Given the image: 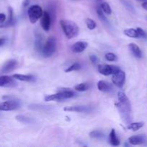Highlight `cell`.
<instances>
[{"mask_svg": "<svg viewBox=\"0 0 147 147\" xmlns=\"http://www.w3.org/2000/svg\"><path fill=\"white\" fill-rule=\"evenodd\" d=\"M17 65V62L15 60H10L7 61L1 68V73H8L11 72L16 68Z\"/></svg>", "mask_w": 147, "mask_h": 147, "instance_id": "14", "label": "cell"}, {"mask_svg": "<svg viewBox=\"0 0 147 147\" xmlns=\"http://www.w3.org/2000/svg\"><path fill=\"white\" fill-rule=\"evenodd\" d=\"M43 45H44V43H43V37L42 34H36L35 43H34L35 50L37 52H42Z\"/></svg>", "mask_w": 147, "mask_h": 147, "instance_id": "19", "label": "cell"}, {"mask_svg": "<svg viewBox=\"0 0 147 147\" xmlns=\"http://www.w3.org/2000/svg\"><path fill=\"white\" fill-rule=\"evenodd\" d=\"M16 86L14 78L8 76H0V87H13Z\"/></svg>", "mask_w": 147, "mask_h": 147, "instance_id": "11", "label": "cell"}, {"mask_svg": "<svg viewBox=\"0 0 147 147\" xmlns=\"http://www.w3.org/2000/svg\"><path fill=\"white\" fill-rule=\"evenodd\" d=\"M118 99L119 102L116 105L117 109H119L121 116L126 123H129L131 120V105L130 100L126 95L122 91H119L118 93Z\"/></svg>", "mask_w": 147, "mask_h": 147, "instance_id": "1", "label": "cell"}, {"mask_svg": "<svg viewBox=\"0 0 147 147\" xmlns=\"http://www.w3.org/2000/svg\"><path fill=\"white\" fill-rule=\"evenodd\" d=\"M109 140L112 146H118L120 145V140H119V138L117 137V135H116L115 129H112V130L111 131L110 134H109Z\"/></svg>", "mask_w": 147, "mask_h": 147, "instance_id": "15", "label": "cell"}, {"mask_svg": "<svg viewBox=\"0 0 147 147\" xmlns=\"http://www.w3.org/2000/svg\"><path fill=\"white\" fill-rule=\"evenodd\" d=\"M90 60L93 64H96V63H98L99 61L98 57L96 55H92L90 56Z\"/></svg>", "mask_w": 147, "mask_h": 147, "instance_id": "32", "label": "cell"}, {"mask_svg": "<svg viewBox=\"0 0 147 147\" xmlns=\"http://www.w3.org/2000/svg\"><path fill=\"white\" fill-rule=\"evenodd\" d=\"M147 142V139L143 135H136V136H131L129 139V142L131 145H141L144 144Z\"/></svg>", "mask_w": 147, "mask_h": 147, "instance_id": "12", "label": "cell"}, {"mask_svg": "<svg viewBox=\"0 0 147 147\" xmlns=\"http://www.w3.org/2000/svg\"><path fill=\"white\" fill-rule=\"evenodd\" d=\"M3 99H7V100L0 103V111H9L18 109L20 106V103L17 98L4 96Z\"/></svg>", "mask_w": 147, "mask_h": 147, "instance_id": "4", "label": "cell"}, {"mask_svg": "<svg viewBox=\"0 0 147 147\" xmlns=\"http://www.w3.org/2000/svg\"><path fill=\"white\" fill-rule=\"evenodd\" d=\"M60 26H61L64 34H65L67 39H72L76 37L79 34L78 26L76 23L71 20H60Z\"/></svg>", "mask_w": 147, "mask_h": 147, "instance_id": "2", "label": "cell"}, {"mask_svg": "<svg viewBox=\"0 0 147 147\" xmlns=\"http://www.w3.org/2000/svg\"><path fill=\"white\" fill-rule=\"evenodd\" d=\"M105 57H106V59L108 60V61H111V62L116 61V60H117L118 59L117 56H116L114 53H107V54H106Z\"/></svg>", "mask_w": 147, "mask_h": 147, "instance_id": "30", "label": "cell"}, {"mask_svg": "<svg viewBox=\"0 0 147 147\" xmlns=\"http://www.w3.org/2000/svg\"><path fill=\"white\" fill-rule=\"evenodd\" d=\"M81 68V65H80V63H73L72 65H70V67H67L65 70L66 73H70V72L76 71V70H78Z\"/></svg>", "mask_w": 147, "mask_h": 147, "instance_id": "28", "label": "cell"}, {"mask_svg": "<svg viewBox=\"0 0 147 147\" xmlns=\"http://www.w3.org/2000/svg\"><path fill=\"white\" fill-rule=\"evenodd\" d=\"M8 12H9V19L4 24H1L0 27H7L9 26L13 25L15 22L14 19V12H13V9L11 7H8Z\"/></svg>", "mask_w": 147, "mask_h": 147, "instance_id": "16", "label": "cell"}, {"mask_svg": "<svg viewBox=\"0 0 147 147\" xmlns=\"http://www.w3.org/2000/svg\"><path fill=\"white\" fill-rule=\"evenodd\" d=\"M98 88L100 91L109 92L111 90V86L104 80H100L98 83Z\"/></svg>", "mask_w": 147, "mask_h": 147, "instance_id": "20", "label": "cell"}, {"mask_svg": "<svg viewBox=\"0 0 147 147\" xmlns=\"http://www.w3.org/2000/svg\"><path fill=\"white\" fill-rule=\"evenodd\" d=\"M65 111L67 112H78V113H89L91 111V108L84 106H67L64 108Z\"/></svg>", "mask_w": 147, "mask_h": 147, "instance_id": "10", "label": "cell"}, {"mask_svg": "<svg viewBox=\"0 0 147 147\" xmlns=\"http://www.w3.org/2000/svg\"><path fill=\"white\" fill-rule=\"evenodd\" d=\"M6 41H7L6 38H0V47L4 45L6 43Z\"/></svg>", "mask_w": 147, "mask_h": 147, "instance_id": "34", "label": "cell"}, {"mask_svg": "<svg viewBox=\"0 0 147 147\" xmlns=\"http://www.w3.org/2000/svg\"><path fill=\"white\" fill-rule=\"evenodd\" d=\"M125 79H126V74L122 70H119L117 73L113 74L112 77V82L115 86L118 87H122L124 84Z\"/></svg>", "mask_w": 147, "mask_h": 147, "instance_id": "8", "label": "cell"}, {"mask_svg": "<svg viewBox=\"0 0 147 147\" xmlns=\"http://www.w3.org/2000/svg\"><path fill=\"white\" fill-rule=\"evenodd\" d=\"M123 32L128 37H132V38H138V32L136 29H126Z\"/></svg>", "mask_w": 147, "mask_h": 147, "instance_id": "22", "label": "cell"}, {"mask_svg": "<svg viewBox=\"0 0 147 147\" xmlns=\"http://www.w3.org/2000/svg\"><path fill=\"white\" fill-rule=\"evenodd\" d=\"M75 90H77V91L79 92H83L86 91L89 88V85L88 83H80V84L77 85V86H75Z\"/></svg>", "mask_w": 147, "mask_h": 147, "instance_id": "24", "label": "cell"}, {"mask_svg": "<svg viewBox=\"0 0 147 147\" xmlns=\"http://www.w3.org/2000/svg\"><path fill=\"white\" fill-rule=\"evenodd\" d=\"M86 24L87 25V27L90 30H93L96 29V23L93 20L90 18H87L86 20Z\"/></svg>", "mask_w": 147, "mask_h": 147, "instance_id": "29", "label": "cell"}, {"mask_svg": "<svg viewBox=\"0 0 147 147\" xmlns=\"http://www.w3.org/2000/svg\"><path fill=\"white\" fill-rule=\"evenodd\" d=\"M6 20V15L3 13H0V23H4Z\"/></svg>", "mask_w": 147, "mask_h": 147, "instance_id": "33", "label": "cell"}, {"mask_svg": "<svg viewBox=\"0 0 147 147\" xmlns=\"http://www.w3.org/2000/svg\"><path fill=\"white\" fill-rule=\"evenodd\" d=\"M142 7H143L144 9H145L147 11V1H144V2L142 4Z\"/></svg>", "mask_w": 147, "mask_h": 147, "instance_id": "35", "label": "cell"}, {"mask_svg": "<svg viewBox=\"0 0 147 147\" xmlns=\"http://www.w3.org/2000/svg\"><path fill=\"white\" fill-rule=\"evenodd\" d=\"M98 70L100 74L103 75V76H110V75H113L114 73H117L119 70L121 69L119 67L115 65H110L107 64H102L99 65L98 67Z\"/></svg>", "mask_w": 147, "mask_h": 147, "instance_id": "7", "label": "cell"}, {"mask_svg": "<svg viewBox=\"0 0 147 147\" xmlns=\"http://www.w3.org/2000/svg\"><path fill=\"white\" fill-rule=\"evenodd\" d=\"M57 47V42L54 37H50L43 45L42 53L45 57H51L55 53Z\"/></svg>", "mask_w": 147, "mask_h": 147, "instance_id": "5", "label": "cell"}, {"mask_svg": "<svg viewBox=\"0 0 147 147\" xmlns=\"http://www.w3.org/2000/svg\"><path fill=\"white\" fill-rule=\"evenodd\" d=\"M52 23V17L50 16V13L47 11H43L42 15L41 17V21H40V24L41 27L45 31H48L50 29Z\"/></svg>", "mask_w": 147, "mask_h": 147, "instance_id": "9", "label": "cell"}, {"mask_svg": "<svg viewBox=\"0 0 147 147\" xmlns=\"http://www.w3.org/2000/svg\"><path fill=\"white\" fill-rule=\"evenodd\" d=\"M140 1H146V0H140Z\"/></svg>", "mask_w": 147, "mask_h": 147, "instance_id": "36", "label": "cell"}, {"mask_svg": "<svg viewBox=\"0 0 147 147\" xmlns=\"http://www.w3.org/2000/svg\"><path fill=\"white\" fill-rule=\"evenodd\" d=\"M88 47V43L86 42L79 41L73 44L71 47L72 52L74 53H80L84 51Z\"/></svg>", "mask_w": 147, "mask_h": 147, "instance_id": "13", "label": "cell"}, {"mask_svg": "<svg viewBox=\"0 0 147 147\" xmlns=\"http://www.w3.org/2000/svg\"><path fill=\"white\" fill-rule=\"evenodd\" d=\"M129 47L135 57H137V58H141L142 57V50L139 48V46L136 45L134 43H130L129 45Z\"/></svg>", "mask_w": 147, "mask_h": 147, "instance_id": "18", "label": "cell"}, {"mask_svg": "<svg viewBox=\"0 0 147 147\" xmlns=\"http://www.w3.org/2000/svg\"><path fill=\"white\" fill-rule=\"evenodd\" d=\"M90 136L93 139H103L104 137V134L100 131H93L90 133Z\"/></svg>", "mask_w": 147, "mask_h": 147, "instance_id": "27", "label": "cell"}, {"mask_svg": "<svg viewBox=\"0 0 147 147\" xmlns=\"http://www.w3.org/2000/svg\"><path fill=\"white\" fill-rule=\"evenodd\" d=\"M14 79L25 82H32L34 80V77L32 75H22V74H14L12 76Z\"/></svg>", "mask_w": 147, "mask_h": 147, "instance_id": "17", "label": "cell"}, {"mask_svg": "<svg viewBox=\"0 0 147 147\" xmlns=\"http://www.w3.org/2000/svg\"><path fill=\"white\" fill-rule=\"evenodd\" d=\"M144 122H136V123H129L127 126V129L133 131H136L144 126Z\"/></svg>", "mask_w": 147, "mask_h": 147, "instance_id": "21", "label": "cell"}, {"mask_svg": "<svg viewBox=\"0 0 147 147\" xmlns=\"http://www.w3.org/2000/svg\"><path fill=\"white\" fill-rule=\"evenodd\" d=\"M16 119L22 123H31L33 122V120L31 118L27 117V116H23V115H18V116H16Z\"/></svg>", "mask_w": 147, "mask_h": 147, "instance_id": "23", "label": "cell"}, {"mask_svg": "<svg viewBox=\"0 0 147 147\" xmlns=\"http://www.w3.org/2000/svg\"><path fill=\"white\" fill-rule=\"evenodd\" d=\"M96 12H97L98 17L100 19V21L103 22H107V19H106V16L104 15V12H103V11L102 10L101 7H98L97 9H96Z\"/></svg>", "mask_w": 147, "mask_h": 147, "instance_id": "25", "label": "cell"}, {"mask_svg": "<svg viewBox=\"0 0 147 147\" xmlns=\"http://www.w3.org/2000/svg\"><path fill=\"white\" fill-rule=\"evenodd\" d=\"M76 95V93L71 89L61 88L60 90H58L57 93L46 96L45 98V101H53V100L61 101V100H65L66 99L72 98L75 97Z\"/></svg>", "mask_w": 147, "mask_h": 147, "instance_id": "3", "label": "cell"}, {"mask_svg": "<svg viewBox=\"0 0 147 147\" xmlns=\"http://www.w3.org/2000/svg\"><path fill=\"white\" fill-rule=\"evenodd\" d=\"M138 32V38H146V34L144 32V30H142V28H137L136 29Z\"/></svg>", "mask_w": 147, "mask_h": 147, "instance_id": "31", "label": "cell"}, {"mask_svg": "<svg viewBox=\"0 0 147 147\" xmlns=\"http://www.w3.org/2000/svg\"><path fill=\"white\" fill-rule=\"evenodd\" d=\"M100 7H101V9H102V10L103 11V12L106 13V14H108V15H110V14H111V12H112L111 8L110 5H109L108 3H106V2L102 3V4H100Z\"/></svg>", "mask_w": 147, "mask_h": 147, "instance_id": "26", "label": "cell"}, {"mask_svg": "<svg viewBox=\"0 0 147 147\" xmlns=\"http://www.w3.org/2000/svg\"><path fill=\"white\" fill-rule=\"evenodd\" d=\"M42 13L43 11L41 7H40L39 5L31 6L28 9V11H27L30 22L32 23V24L37 22V20L40 18H41Z\"/></svg>", "mask_w": 147, "mask_h": 147, "instance_id": "6", "label": "cell"}, {"mask_svg": "<svg viewBox=\"0 0 147 147\" xmlns=\"http://www.w3.org/2000/svg\"><path fill=\"white\" fill-rule=\"evenodd\" d=\"M98 1H101V0H98Z\"/></svg>", "mask_w": 147, "mask_h": 147, "instance_id": "37", "label": "cell"}]
</instances>
